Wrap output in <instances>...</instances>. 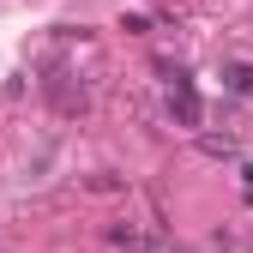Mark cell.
Here are the masks:
<instances>
[{"instance_id":"1","label":"cell","mask_w":253,"mask_h":253,"mask_svg":"<svg viewBox=\"0 0 253 253\" xmlns=\"http://www.w3.org/2000/svg\"><path fill=\"white\" fill-rule=\"evenodd\" d=\"M229 84L241 90V97H253V73H247V67H235V73H229Z\"/></svg>"}]
</instances>
